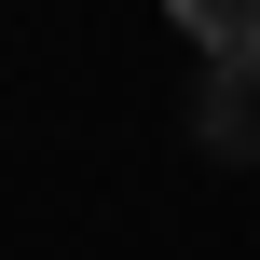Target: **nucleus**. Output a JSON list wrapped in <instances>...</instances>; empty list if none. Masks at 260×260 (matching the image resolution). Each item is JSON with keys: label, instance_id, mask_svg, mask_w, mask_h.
Listing matches in <instances>:
<instances>
[{"label": "nucleus", "instance_id": "nucleus-1", "mask_svg": "<svg viewBox=\"0 0 260 260\" xmlns=\"http://www.w3.org/2000/svg\"><path fill=\"white\" fill-rule=\"evenodd\" d=\"M192 151L260 165V55H192Z\"/></svg>", "mask_w": 260, "mask_h": 260}, {"label": "nucleus", "instance_id": "nucleus-2", "mask_svg": "<svg viewBox=\"0 0 260 260\" xmlns=\"http://www.w3.org/2000/svg\"><path fill=\"white\" fill-rule=\"evenodd\" d=\"M192 55H260V0H165Z\"/></svg>", "mask_w": 260, "mask_h": 260}]
</instances>
